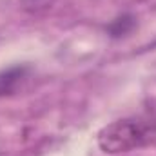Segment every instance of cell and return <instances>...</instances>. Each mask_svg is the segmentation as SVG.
<instances>
[{
	"label": "cell",
	"instance_id": "cell-1",
	"mask_svg": "<svg viewBox=\"0 0 156 156\" xmlns=\"http://www.w3.org/2000/svg\"><path fill=\"white\" fill-rule=\"evenodd\" d=\"M156 138V116H131L107 123L96 142L105 154H122L140 149Z\"/></svg>",
	"mask_w": 156,
	"mask_h": 156
},
{
	"label": "cell",
	"instance_id": "cell-2",
	"mask_svg": "<svg viewBox=\"0 0 156 156\" xmlns=\"http://www.w3.org/2000/svg\"><path fill=\"white\" fill-rule=\"evenodd\" d=\"M29 73H31V66L27 64H16L7 69H2L0 71V98L15 94L22 87V83L27 80Z\"/></svg>",
	"mask_w": 156,
	"mask_h": 156
},
{
	"label": "cell",
	"instance_id": "cell-3",
	"mask_svg": "<svg viewBox=\"0 0 156 156\" xmlns=\"http://www.w3.org/2000/svg\"><path fill=\"white\" fill-rule=\"evenodd\" d=\"M136 24H138V20L133 13H122L105 26V33H107L109 38L120 40L123 37H127V35H131L134 31Z\"/></svg>",
	"mask_w": 156,
	"mask_h": 156
},
{
	"label": "cell",
	"instance_id": "cell-4",
	"mask_svg": "<svg viewBox=\"0 0 156 156\" xmlns=\"http://www.w3.org/2000/svg\"><path fill=\"white\" fill-rule=\"evenodd\" d=\"M56 0H22L24 4V9L29 11V13H40V11H45L49 9Z\"/></svg>",
	"mask_w": 156,
	"mask_h": 156
},
{
	"label": "cell",
	"instance_id": "cell-5",
	"mask_svg": "<svg viewBox=\"0 0 156 156\" xmlns=\"http://www.w3.org/2000/svg\"><path fill=\"white\" fill-rule=\"evenodd\" d=\"M0 156H2V154H0Z\"/></svg>",
	"mask_w": 156,
	"mask_h": 156
}]
</instances>
